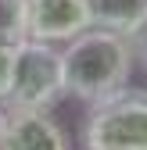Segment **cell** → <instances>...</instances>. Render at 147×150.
Wrapping results in <instances>:
<instances>
[{
  "instance_id": "cell-1",
  "label": "cell",
  "mask_w": 147,
  "mask_h": 150,
  "mask_svg": "<svg viewBox=\"0 0 147 150\" xmlns=\"http://www.w3.org/2000/svg\"><path fill=\"white\" fill-rule=\"evenodd\" d=\"M133 50L126 36L86 29L72 43L61 47V75H65V97H76L90 107L104 104L133 79Z\"/></svg>"
},
{
  "instance_id": "cell-2",
  "label": "cell",
  "mask_w": 147,
  "mask_h": 150,
  "mask_svg": "<svg viewBox=\"0 0 147 150\" xmlns=\"http://www.w3.org/2000/svg\"><path fill=\"white\" fill-rule=\"evenodd\" d=\"M83 150H147V86H126L90 107Z\"/></svg>"
},
{
  "instance_id": "cell-3",
  "label": "cell",
  "mask_w": 147,
  "mask_h": 150,
  "mask_svg": "<svg viewBox=\"0 0 147 150\" xmlns=\"http://www.w3.org/2000/svg\"><path fill=\"white\" fill-rule=\"evenodd\" d=\"M65 100V75H61V47L25 40L14 50L11 86L4 107L11 111H54Z\"/></svg>"
},
{
  "instance_id": "cell-4",
  "label": "cell",
  "mask_w": 147,
  "mask_h": 150,
  "mask_svg": "<svg viewBox=\"0 0 147 150\" xmlns=\"http://www.w3.org/2000/svg\"><path fill=\"white\" fill-rule=\"evenodd\" d=\"M90 29L83 0H25V40L65 47Z\"/></svg>"
},
{
  "instance_id": "cell-5",
  "label": "cell",
  "mask_w": 147,
  "mask_h": 150,
  "mask_svg": "<svg viewBox=\"0 0 147 150\" xmlns=\"http://www.w3.org/2000/svg\"><path fill=\"white\" fill-rule=\"evenodd\" d=\"M0 150H72V136L50 111H11L7 107Z\"/></svg>"
},
{
  "instance_id": "cell-6",
  "label": "cell",
  "mask_w": 147,
  "mask_h": 150,
  "mask_svg": "<svg viewBox=\"0 0 147 150\" xmlns=\"http://www.w3.org/2000/svg\"><path fill=\"white\" fill-rule=\"evenodd\" d=\"M83 4H86L90 29L115 32V36H129L147 14V0H83Z\"/></svg>"
},
{
  "instance_id": "cell-7",
  "label": "cell",
  "mask_w": 147,
  "mask_h": 150,
  "mask_svg": "<svg viewBox=\"0 0 147 150\" xmlns=\"http://www.w3.org/2000/svg\"><path fill=\"white\" fill-rule=\"evenodd\" d=\"M25 43V0H0V47L18 50Z\"/></svg>"
},
{
  "instance_id": "cell-8",
  "label": "cell",
  "mask_w": 147,
  "mask_h": 150,
  "mask_svg": "<svg viewBox=\"0 0 147 150\" xmlns=\"http://www.w3.org/2000/svg\"><path fill=\"white\" fill-rule=\"evenodd\" d=\"M126 43H129V50H133V61L147 68V14L140 18V25L126 36Z\"/></svg>"
},
{
  "instance_id": "cell-9",
  "label": "cell",
  "mask_w": 147,
  "mask_h": 150,
  "mask_svg": "<svg viewBox=\"0 0 147 150\" xmlns=\"http://www.w3.org/2000/svg\"><path fill=\"white\" fill-rule=\"evenodd\" d=\"M11 64H14V50L0 47V100L7 97V86H11Z\"/></svg>"
},
{
  "instance_id": "cell-10",
  "label": "cell",
  "mask_w": 147,
  "mask_h": 150,
  "mask_svg": "<svg viewBox=\"0 0 147 150\" xmlns=\"http://www.w3.org/2000/svg\"><path fill=\"white\" fill-rule=\"evenodd\" d=\"M4 118H7V107H4V100H0V132H4Z\"/></svg>"
}]
</instances>
